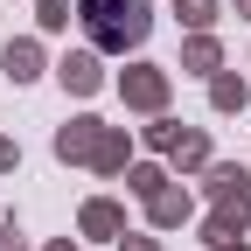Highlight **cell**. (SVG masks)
Returning <instances> with one entry per match:
<instances>
[{
  "mask_svg": "<svg viewBox=\"0 0 251 251\" xmlns=\"http://www.w3.org/2000/svg\"><path fill=\"white\" fill-rule=\"evenodd\" d=\"M84 35L98 42V49H140L147 42V0H84Z\"/></svg>",
  "mask_w": 251,
  "mask_h": 251,
  "instance_id": "cell-1",
  "label": "cell"
}]
</instances>
